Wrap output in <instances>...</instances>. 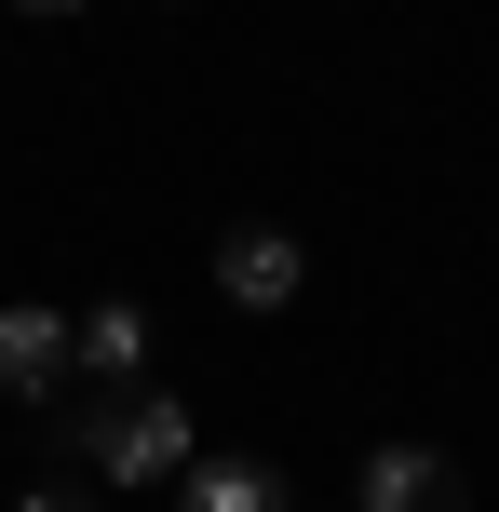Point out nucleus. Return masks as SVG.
I'll return each mask as SVG.
<instances>
[{
  "label": "nucleus",
  "instance_id": "nucleus-4",
  "mask_svg": "<svg viewBox=\"0 0 499 512\" xmlns=\"http://www.w3.org/2000/svg\"><path fill=\"white\" fill-rule=\"evenodd\" d=\"M135 364H149V310L135 297H95L68 324V378H95V391H135Z\"/></svg>",
  "mask_w": 499,
  "mask_h": 512
},
{
  "label": "nucleus",
  "instance_id": "nucleus-8",
  "mask_svg": "<svg viewBox=\"0 0 499 512\" xmlns=\"http://www.w3.org/2000/svg\"><path fill=\"white\" fill-rule=\"evenodd\" d=\"M27 14H81V0H27Z\"/></svg>",
  "mask_w": 499,
  "mask_h": 512
},
{
  "label": "nucleus",
  "instance_id": "nucleus-1",
  "mask_svg": "<svg viewBox=\"0 0 499 512\" xmlns=\"http://www.w3.org/2000/svg\"><path fill=\"white\" fill-rule=\"evenodd\" d=\"M68 459L95 472V486H176V472L203 459V432H189L176 391H108V405L68 418Z\"/></svg>",
  "mask_w": 499,
  "mask_h": 512
},
{
  "label": "nucleus",
  "instance_id": "nucleus-5",
  "mask_svg": "<svg viewBox=\"0 0 499 512\" xmlns=\"http://www.w3.org/2000/svg\"><path fill=\"white\" fill-rule=\"evenodd\" d=\"M176 512H297V486L270 459H189L176 472Z\"/></svg>",
  "mask_w": 499,
  "mask_h": 512
},
{
  "label": "nucleus",
  "instance_id": "nucleus-7",
  "mask_svg": "<svg viewBox=\"0 0 499 512\" xmlns=\"http://www.w3.org/2000/svg\"><path fill=\"white\" fill-rule=\"evenodd\" d=\"M14 512H95V486H27Z\"/></svg>",
  "mask_w": 499,
  "mask_h": 512
},
{
  "label": "nucleus",
  "instance_id": "nucleus-3",
  "mask_svg": "<svg viewBox=\"0 0 499 512\" xmlns=\"http://www.w3.org/2000/svg\"><path fill=\"white\" fill-rule=\"evenodd\" d=\"M297 283H311L297 230H230V243H216V297H230V310H297Z\"/></svg>",
  "mask_w": 499,
  "mask_h": 512
},
{
  "label": "nucleus",
  "instance_id": "nucleus-2",
  "mask_svg": "<svg viewBox=\"0 0 499 512\" xmlns=\"http://www.w3.org/2000/svg\"><path fill=\"white\" fill-rule=\"evenodd\" d=\"M351 512H473V486H459L446 445H365V472H351Z\"/></svg>",
  "mask_w": 499,
  "mask_h": 512
},
{
  "label": "nucleus",
  "instance_id": "nucleus-6",
  "mask_svg": "<svg viewBox=\"0 0 499 512\" xmlns=\"http://www.w3.org/2000/svg\"><path fill=\"white\" fill-rule=\"evenodd\" d=\"M68 378V310H0V391H54Z\"/></svg>",
  "mask_w": 499,
  "mask_h": 512
}]
</instances>
